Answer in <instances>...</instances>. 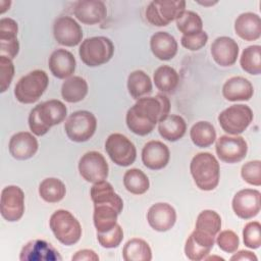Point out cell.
Segmentation results:
<instances>
[{
	"label": "cell",
	"instance_id": "6da1fadb",
	"mask_svg": "<svg viewBox=\"0 0 261 261\" xmlns=\"http://www.w3.org/2000/svg\"><path fill=\"white\" fill-rule=\"evenodd\" d=\"M169 111L170 101L166 95L159 93L154 97H142L127 110L125 122L134 134L146 136Z\"/></svg>",
	"mask_w": 261,
	"mask_h": 261
},
{
	"label": "cell",
	"instance_id": "7a4b0ae2",
	"mask_svg": "<svg viewBox=\"0 0 261 261\" xmlns=\"http://www.w3.org/2000/svg\"><path fill=\"white\" fill-rule=\"evenodd\" d=\"M67 115V108L61 101L52 99L35 106L29 114L31 132L38 137L44 136L49 129L62 122Z\"/></svg>",
	"mask_w": 261,
	"mask_h": 261
},
{
	"label": "cell",
	"instance_id": "3957f363",
	"mask_svg": "<svg viewBox=\"0 0 261 261\" xmlns=\"http://www.w3.org/2000/svg\"><path fill=\"white\" fill-rule=\"evenodd\" d=\"M190 171L200 190L212 191L218 186L220 166L211 153L201 152L196 154L190 163Z\"/></svg>",
	"mask_w": 261,
	"mask_h": 261
},
{
	"label": "cell",
	"instance_id": "277c9868",
	"mask_svg": "<svg viewBox=\"0 0 261 261\" xmlns=\"http://www.w3.org/2000/svg\"><path fill=\"white\" fill-rule=\"evenodd\" d=\"M114 45L110 39L104 36L85 39L79 49L82 61L90 66H100L107 63L113 56Z\"/></svg>",
	"mask_w": 261,
	"mask_h": 261
},
{
	"label": "cell",
	"instance_id": "5b68a950",
	"mask_svg": "<svg viewBox=\"0 0 261 261\" xmlns=\"http://www.w3.org/2000/svg\"><path fill=\"white\" fill-rule=\"evenodd\" d=\"M49 225L55 238L65 246L76 244L82 237L81 223L67 210L59 209L53 212Z\"/></svg>",
	"mask_w": 261,
	"mask_h": 261
},
{
	"label": "cell",
	"instance_id": "8992f818",
	"mask_svg": "<svg viewBox=\"0 0 261 261\" xmlns=\"http://www.w3.org/2000/svg\"><path fill=\"white\" fill-rule=\"evenodd\" d=\"M48 84L49 77L44 70H33L18 80L14 88V96L22 104L35 103L44 94Z\"/></svg>",
	"mask_w": 261,
	"mask_h": 261
},
{
	"label": "cell",
	"instance_id": "52a82bcc",
	"mask_svg": "<svg viewBox=\"0 0 261 261\" xmlns=\"http://www.w3.org/2000/svg\"><path fill=\"white\" fill-rule=\"evenodd\" d=\"M186 10L184 0H154L146 8L147 20L155 27H166Z\"/></svg>",
	"mask_w": 261,
	"mask_h": 261
},
{
	"label": "cell",
	"instance_id": "ba28073f",
	"mask_svg": "<svg viewBox=\"0 0 261 261\" xmlns=\"http://www.w3.org/2000/svg\"><path fill=\"white\" fill-rule=\"evenodd\" d=\"M97 128L95 115L87 110L72 112L64 123V130L69 140L82 143L90 140Z\"/></svg>",
	"mask_w": 261,
	"mask_h": 261
},
{
	"label": "cell",
	"instance_id": "9c48e42d",
	"mask_svg": "<svg viewBox=\"0 0 261 261\" xmlns=\"http://www.w3.org/2000/svg\"><path fill=\"white\" fill-rule=\"evenodd\" d=\"M253 120L252 109L248 105L234 104L218 115L221 128L228 135L238 136L245 132Z\"/></svg>",
	"mask_w": 261,
	"mask_h": 261
},
{
	"label": "cell",
	"instance_id": "30bf717a",
	"mask_svg": "<svg viewBox=\"0 0 261 261\" xmlns=\"http://www.w3.org/2000/svg\"><path fill=\"white\" fill-rule=\"evenodd\" d=\"M105 150L110 159L122 167L133 164L137 157V149L134 143L119 133L108 136L105 142Z\"/></svg>",
	"mask_w": 261,
	"mask_h": 261
},
{
	"label": "cell",
	"instance_id": "8fae6325",
	"mask_svg": "<svg viewBox=\"0 0 261 261\" xmlns=\"http://www.w3.org/2000/svg\"><path fill=\"white\" fill-rule=\"evenodd\" d=\"M108 163L105 157L97 152L85 153L79 161V171L81 176L88 182H98L105 180L108 176Z\"/></svg>",
	"mask_w": 261,
	"mask_h": 261
},
{
	"label": "cell",
	"instance_id": "7c38bea8",
	"mask_svg": "<svg viewBox=\"0 0 261 261\" xmlns=\"http://www.w3.org/2000/svg\"><path fill=\"white\" fill-rule=\"evenodd\" d=\"M0 211L2 217L14 222L19 220L24 212V193L17 186H7L1 192Z\"/></svg>",
	"mask_w": 261,
	"mask_h": 261
},
{
	"label": "cell",
	"instance_id": "4fadbf2b",
	"mask_svg": "<svg viewBox=\"0 0 261 261\" xmlns=\"http://www.w3.org/2000/svg\"><path fill=\"white\" fill-rule=\"evenodd\" d=\"M215 151L218 158L226 163H238L242 161L248 152L246 140L241 136H221L217 139Z\"/></svg>",
	"mask_w": 261,
	"mask_h": 261
},
{
	"label": "cell",
	"instance_id": "5bb4252c",
	"mask_svg": "<svg viewBox=\"0 0 261 261\" xmlns=\"http://www.w3.org/2000/svg\"><path fill=\"white\" fill-rule=\"evenodd\" d=\"M53 35L58 44L73 47L82 42L83 30L72 17L59 16L53 23Z\"/></svg>",
	"mask_w": 261,
	"mask_h": 261
},
{
	"label": "cell",
	"instance_id": "9a60e30c",
	"mask_svg": "<svg viewBox=\"0 0 261 261\" xmlns=\"http://www.w3.org/2000/svg\"><path fill=\"white\" fill-rule=\"evenodd\" d=\"M261 194L255 189H244L239 191L232 199V210L242 219H251L260 212Z\"/></svg>",
	"mask_w": 261,
	"mask_h": 261
},
{
	"label": "cell",
	"instance_id": "2e32d148",
	"mask_svg": "<svg viewBox=\"0 0 261 261\" xmlns=\"http://www.w3.org/2000/svg\"><path fill=\"white\" fill-rule=\"evenodd\" d=\"M21 261H61L59 252L44 240H32L21 249L19 254Z\"/></svg>",
	"mask_w": 261,
	"mask_h": 261
},
{
	"label": "cell",
	"instance_id": "e0dca14e",
	"mask_svg": "<svg viewBox=\"0 0 261 261\" xmlns=\"http://www.w3.org/2000/svg\"><path fill=\"white\" fill-rule=\"evenodd\" d=\"M147 220L154 230L160 232L167 231L176 221V212L168 203H156L149 208L147 212Z\"/></svg>",
	"mask_w": 261,
	"mask_h": 261
},
{
	"label": "cell",
	"instance_id": "ac0fdd59",
	"mask_svg": "<svg viewBox=\"0 0 261 261\" xmlns=\"http://www.w3.org/2000/svg\"><path fill=\"white\" fill-rule=\"evenodd\" d=\"M215 243V237L195 229L186 241L185 254L192 261L205 259L212 250Z\"/></svg>",
	"mask_w": 261,
	"mask_h": 261
},
{
	"label": "cell",
	"instance_id": "d6986e66",
	"mask_svg": "<svg viewBox=\"0 0 261 261\" xmlns=\"http://www.w3.org/2000/svg\"><path fill=\"white\" fill-rule=\"evenodd\" d=\"M18 25L10 17L0 19V55L10 59L16 57L19 51V42L17 40Z\"/></svg>",
	"mask_w": 261,
	"mask_h": 261
},
{
	"label": "cell",
	"instance_id": "ffe728a7",
	"mask_svg": "<svg viewBox=\"0 0 261 261\" xmlns=\"http://www.w3.org/2000/svg\"><path fill=\"white\" fill-rule=\"evenodd\" d=\"M170 152L168 147L160 141H149L142 149V161L152 170H160L169 162Z\"/></svg>",
	"mask_w": 261,
	"mask_h": 261
},
{
	"label": "cell",
	"instance_id": "44dd1931",
	"mask_svg": "<svg viewBox=\"0 0 261 261\" xmlns=\"http://www.w3.org/2000/svg\"><path fill=\"white\" fill-rule=\"evenodd\" d=\"M73 14L85 24L101 22L107 15V8L100 0H80L74 3Z\"/></svg>",
	"mask_w": 261,
	"mask_h": 261
},
{
	"label": "cell",
	"instance_id": "7402d4cb",
	"mask_svg": "<svg viewBox=\"0 0 261 261\" xmlns=\"http://www.w3.org/2000/svg\"><path fill=\"white\" fill-rule=\"evenodd\" d=\"M211 55L218 65L231 66L239 57V45L230 37H218L211 44Z\"/></svg>",
	"mask_w": 261,
	"mask_h": 261
},
{
	"label": "cell",
	"instance_id": "603a6c76",
	"mask_svg": "<svg viewBox=\"0 0 261 261\" xmlns=\"http://www.w3.org/2000/svg\"><path fill=\"white\" fill-rule=\"evenodd\" d=\"M38 141L36 137L29 132H19L14 134L9 141L8 149L10 155L17 160H27L32 158L38 151Z\"/></svg>",
	"mask_w": 261,
	"mask_h": 261
},
{
	"label": "cell",
	"instance_id": "cb8c5ba5",
	"mask_svg": "<svg viewBox=\"0 0 261 261\" xmlns=\"http://www.w3.org/2000/svg\"><path fill=\"white\" fill-rule=\"evenodd\" d=\"M48 64L51 73L55 77L65 80L73 74L76 61L71 52L65 49H56L51 53Z\"/></svg>",
	"mask_w": 261,
	"mask_h": 261
},
{
	"label": "cell",
	"instance_id": "d4e9b609",
	"mask_svg": "<svg viewBox=\"0 0 261 261\" xmlns=\"http://www.w3.org/2000/svg\"><path fill=\"white\" fill-rule=\"evenodd\" d=\"M254 88L251 82L243 76L228 79L222 87L223 97L231 102L248 101L253 97Z\"/></svg>",
	"mask_w": 261,
	"mask_h": 261
},
{
	"label": "cell",
	"instance_id": "484cf974",
	"mask_svg": "<svg viewBox=\"0 0 261 261\" xmlns=\"http://www.w3.org/2000/svg\"><path fill=\"white\" fill-rule=\"evenodd\" d=\"M90 196L94 205H99V204L111 205L119 212V214L122 212V209H123L122 199L119 197L117 193H115L112 185L107 180H101V181L95 182L90 190Z\"/></svg>",
	"mask_w": 261,
	"mask_h": 261
},
{
	"label": "cell",
	"instance_id": "4316f807",
	"mask_svg": "<svg viewBox=\"0 0 261 261\" xmlns=\"http://www.w3.org/2000/svg\"><path fill=\"white\" fill-rule=\"evenodd\" d=\"M175 38L166 32H157L150 39V48L159 60H170L177 53Z\"/></svg>",
	"mask_w": 261,
	"mask_h": 261
},
{
	"label": "cell",
	"instance_id": "83f0119b",
	"mask_svg": "<svg viewBox=\"0 0 261 261\" xmlns=\"http://www.w3.org/2000/svg\"><path fill=\"white\" fill-rule=\"evenodd\" d=\"M236 34L245 41H256L261 36L260 16L253 12L240 14L234 21Z\"/></svg>",
	"mask_w": 261,
	"mask_h": 261
},
{
	"label": "cell",
	"instance_id": "f1b7e54d",
	"mask_svg": "<svg viewBox=\"0 0 261 261\" xmlns=\"http://www.w3.org/2000/svg\"><path fill=\"white\" fill-rule=\"evenodd\" d=\"M187 130V122L180 115L168 114L158 122V132L160 136L169 142H175L181 139Z\"/></svg>",
	"mask_w": 261,
	"mask_h": 261
},
{
	"label": "cell",
	"instance_id": "f546056e",
	"mask_svg": "<svg viewBox=\"0 0 261 261\" xmlns=\"http://www.w3.org/2000/svg\"><path fill=\"white\" fill-rule=\"evenodd\" d=\"M119 212L111 205H94L93 221L97 232H106L117 224Z\"/></svg>",
	"mask_w": 261,
	"mask_h": 261
},
{
	"label": "cell",
	"instance_id": "4dcf8cb0",
	"mask_svg": "<svg viewBox=\"0 0 261 261\" xmlns=\"http://www.w3.org/2000/svg\"><path fill=\"white\" fill-rule=\"evenodd\" d=\"M88 94V84L85 79L73 75L64 81L61 87V96L68 103H77Z\"/></svg>",
	"mask_w": 261,
	"mask_h": 261
},
{
	"label": "cell",
	"instance_id": "1f68e13d",
	"mask_svg": "<svg viewBox=\"0 0 261 261\" xmlns=\"http://www.w3.org/2000/svg\"><path fill=\"white\" fill-rule=\"evenodd\" d=\"M122 258L125 261H150L152 259V251L146 241L134 238L123 246Z\"/></svg>",
	"mask_w": 261,
	"mask_h": 261
},
{
	"label": "cell",
	"instance_id": "d6a6232c",
	"mask_svg": "<svg viewBox=\"0 0 261 261\" xmlns=\"http://www.w3.org/2000/svg\"><path fill=\"white\" fill-rule=\"evenodd\" d=\"M190 138L199 148H207L216 140V130L209 121H198L190 130Z\"/></svg>",
	"mask_w": 261,
	"mask_h": 261
},
{
	"label": "cell",
	"instance_id": "836d02e7",
	"mask_svg": "<svg viewBox=\"0 0 261 261\" xmlns=\"http://www.w3.org/2000/svg\"><path fill=\"white\" fill-rule=\"evenodd\" d=\"M155 87L163 93L173 92L179 82L177 71L169 65H161L155 71L153 75Z\"/></svg>",
	"mask_w": 261,
	"mask_h": 261
},
{
	"label": "cell",
	"instance_id": "e575fe53",
	"mask_svg": "<svg viewBox=\"0 0 261 261\" xmlns=\"http://www.w3.org/2000/svg\"><path fill=\"white\" fill-rule=\"evenodd\" d=\"M127 90L134 99H140L152 92L150 76L143 70H135L127 77Z\"/></svg>",
	"mask_w": 261,
	"mask_h": 261
},
{
	"label": "cell",
	"instance_id": "d590c367",
	"mask_svg": "<svg viewBox=\"0 0 261 261\" xmlns=\"http://www.w3.org/2000/svg\"><path fill=\"white\" fill-rule=\"evenodd\" d=\"M66 194L65 185L56 177H47L39 186V195L47 203H57Z\"/></svg>",
	"mask_w": 261,
	"mask_h": 261
},
{
	"label": "cell",
	"instance_id": "8d00e7d4",
	"mask_svg": "<svg viewBox=\"0 0 261 261\" xmlns=\"http://www.w3.org/2000/svg\"><path fill=\"white\" fill-rule=\"evenodd\" d=\"M123 185L126 191L134 195L145 194L150 187L148 176L139 168H130L123 174Z\"/></svg>",
	"mask_w": 261,
	"mask_h": 261
},
{
	"label": "cell",
	"instance_id": "74e56055",
	"mask_svg": "<svg viewBox=\"0 0 261 261\" xmlns=\"http://www.w3.org/2000/svg\"><path fill=\"white\" fill-rule=\"evenodd\" d=\"M243 70L252 75L261 73V46L252 45L245 48L240 58Z\"/></svg>",
	"mask_w": 261,
	"mask_h": 261
},
{
	"label": "cell",
	"instance_id": "f35d334b",
	"mask_svg": "<svg viewBox=\"0 0 261 261\" xmlns=\"http://www.w3.org/2000/svg\"><path fill=\"white\" fill-rule=\"evenodd\" d=\"M221 228V217L214 210H203L199 213L195 229L212 237H216Z\"/></svg>",
	"mask_w": 261,
	"mask_h": 261
},
{
	"label": "cell",
	"instance_id": "ab89813d",
	"mask_svg": "<svg viewBox=\"0 0 261 261\" xmlns=\"http://www.w3.org/2000/svg\"><path fill=\"white\" fill-rule=\"evenodd\" d=\"M177 30L182 36H191L203 31V21L200 15L191 10H185L175 20Z\"/></svg>",
	"mask_w": 261,
	"mask_h": 261
},
{
	"label": "cell",
	"instance_id": "60d3db41",
	"mask_svg": "<svg viewBox=\"0 0 261 261\" xmlns=\"http://www.w3.org/2000/svg\"><path fill=\"white\" fill-rule=\"evenodd\" d=\"M243 240L245 246L250 249H258L261 246V224L259 221H251L245 225Z\"/></svg>",
	"mask_w": 261,
	"mask_h": 261
},
{
	"label": "cell",
	"instance_id": "b9f144b4",
	"mask_svg": "<svg viewBox=\"0 0 261 261\" xmlns=\"http://www.w3.org/2000/svg\"><path fill=\"white\" fill-rule=\"evenodd\" d=\"M241 175L249 185L261 186V161L252 160L246 162L241 168Z\"/></svg>",
	"mask_w": 261,
	"mask_h": 261
},
{
	"label": "cell",
	"instance_id": "7bdbcfd3",
	"mask_svg": "<svg viewBox=\"0 0 261 261\" xmlns=\"http://www.w3.org/2000/svg\"><path fill=\"white\" fill-rule=\"evenodd\" d=\"M123 239V230L117 223L112 229L106 232H97V240L99 244L106 249L116 248L120 245Z\"/></svg>",
	"mask_w": 261,
	"mask_h": 261
},
{
	"label": "cell",
	"instance_id": "ee69618b",
	"mask_svg": "<svg viewBox=\"0 0 261 261\" xmlns=\"http://www.w3.org/2000/svg\"><path fill=\"white\" fill-rule=\"evenodd\" d=\"M216 243L223 252L234 253L239 248L240 240L238 234L234 231L226 229V230L219 231L217 233Z\"/></svg>",
	"mask_w": 261,
	"mask_h": 261
},
{
	"label": "cell",
	"instance_id": "f6af8a7d",
	"mask_svg": "<svg viewBox=\"0 0 261 261\" xmlns=\"http://www.w3.org/2000/svg\"><path fill=\"white\" fill-rule=\"evenodd\" d=\"M14 75L12 59L0 55V92L4 93L10 86Z\"/></svg>",
	"mask_w": 261,
	"mask_h": 261
},
{
	"label": "cell",
	"instance_id": "bcb514c9",
	"mask_svg": "<svg viewBox=\"0 0 261 261\" xmlns=\"http://www.w3.org/2000/svg\"><path fill=\"white\" fill-rule=\"evenodd\" d=\"M207 41H208V35L204 31L191 36H182L180 39V43L182 47L191 51L200 50L206 45Z\"/></svg>",
	"mask_w": 261,
	"mask_h": 261
},
{
	"label": "cell",
	"instance_id": "7dc6e473",
	"mask_svg": "<svg viewBox=\"0 0 261 261\" xmlns=\"http://www.w3.org/2000/svg\"><path fill=\"white\" fill-rule=\"evenodd\" d=\"M72 261H98L99 256L95 253V251L90 250V249H83L77 252L71 257Z\"/></svg>",
	"mask_w": 261,
	"mask_h": 261
},
{
	"label": "cell",
	"instance_id": "c3c4849f",
	"mask_svg": "<svg viewBox=\"0 0 261 261\" xmlns=\"http://www.w3.org/2000/svg\"><path fill=\"white\" fill-rule=\"evenodd\" d=\"M231 261H238V260H248V261H257L258 258L257 256L252 253L251 251H247V250H241L239 252H237L236 254H233L230 257Z\"/></svg>",
	"mask_w": 261,
	"mask_h": 261
},
{
	"label": "cell",
	"instance_id": "681fc988",
	"mask_svg": "<svg viewBox=\"0 0 261 261\" xmlns=\"http://www.w3.org/2000/svg\"><path fill=\"white\" fill-rule=\"evenodd\" d=\"M11 5V1H8V0H0V13L3 14L7 9H9Z\"/></svg>",
	"mask_w": 261,
	"mask_h": 261
},
{
	"label": "cell",
	"instance_id": "f907efd6",
	"mask_svg": "<svg viewBox=\"0 0 261 261\" xmlns=\"http://www.w3.org/2000/svg\"><path fill=\"white\" fill-rule=\"evenodd\" d=\"M198 3L201 5H204V6H212L214 4H217V1H204V2L198 1Z\"/></svg>",
	"mask_w": 261,
	"mask_h": 261
}]
</instances>
